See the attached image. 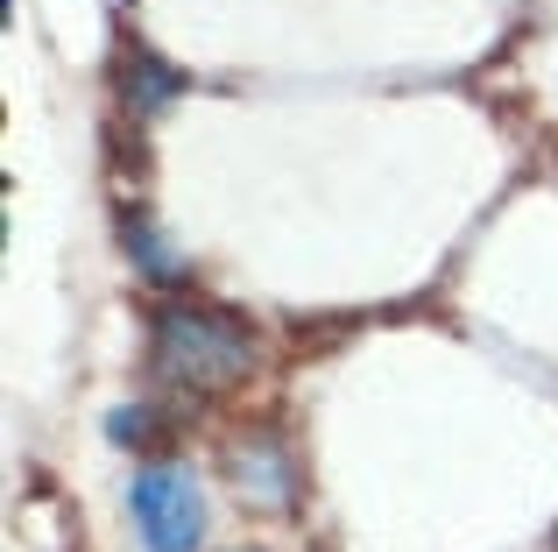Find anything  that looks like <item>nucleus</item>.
Wrapping results in <instances>:
<instances>
[{
  "label": "nucleus",
  "instance_id": "f257e3e1",
  "mask_svg": "<svg viewBox=\"0 0 558 552\" xmlns=\"http://www.w3.org/2000/svg\"><path fill=\"white\" fill-rule=\"evenodd\" d=\"M149 369L191 389H227L255 375V340L241 319L213 312V304H163L149 326Z\"/></svg>",
  "mask_w": 558,
  "mask_h": 552
},
{
  "label": "nucleus",
  "instance_id": "f03ea898",
  "mask_svg": "<svg viewBox=\"0 0 558 552\" xmlns=\"http://www.w3.org/2000/svg\"><path fill=\"white\" fill-rule=\"evenodd\" d=\"M128 511H135L149 552H198L205 539V496L184 468H142L128 482Z\"/></svg>",
  "mask_w": 558,
  "mask_h": 552
},
{
  "label": "nucleus",
  "instance_id": "7ed1b4c3",
  "mask_svg": "<svg viewBox=\"0 0 558 552\" xmlns=\"http://www.w3.org/2000/svg\"><path fill=\"white\" fill-rule=\"evenodd\" d=\"M227 468H233V489L255 496V503H269V511H283V503L298 496V468H290V454H283L276 432H247V440H233Z\"/></svg>",
  "mask_w": 558,
  "mask_h": 552
},
{
  "label": "nucleus",
  "instance_id": "20e7f679",
  "mask_svg": "<svg viewBox=\"0 0 558 552\" xmlns=\"http://www.w3.org/2000/svg\"><path fill=\"white\" fill-rule=\"evenodd\" d=\"M128 249H135V263L149 269L156 284H178V276H184V263L163 249V241H156V227H149V220H128Z\"/></svg>",
  "mask_w": 558,
  "mask_h": 552
},
{
  "label": "nucleus",
  "instance_id": "39448f33",
  "mask_svg": "<svg viewBox=\"0 0 558 552\" xmlns=\"http://www.w3.org/2000/svg\"><path fill=\"white\" fill-rule=\"evenodd\" d=\"M170 93H178V71H163L156 57H135V64H128V99H135V107H163Z\"/></svg>",
  "mask_w": 558,
  "mask_h": 552
},
{
  "label": "nucleus",
  "instance_id": "423d86ee",
  "mask_svg": "<svg viewBox=\"0 0 558 552\" xmlns=\"http://www.w3.org/2000/svg\"><path fill=\"white\" fill-rule=\"evenodd\" d=\"M107 440H149V411H142V404H121V411L107 418Z\"/></svg>",
  "mask_w": 558,
  "mask_h": 552
},
{
  "label": "nucleus",
  "instance_id": "0eeeda50",
  "mask_svg": "<svg viewBox=\"0 0 558 552\" xmlns=\"http://www.w3.org/2000/svg\"><path fill=\"white\" fill-rule=\"evenodd\" d=\"M241 552H255V545H241Z\"/></svg>",
  "mask_w": 558,
  "mask_h": 552
}]
</instances>
